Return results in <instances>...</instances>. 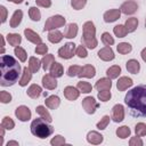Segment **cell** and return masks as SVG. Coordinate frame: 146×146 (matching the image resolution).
I'll return each mask as SVG.
<instances>
[{
    "mask_svg": "<svg viewBox=\"0 0 146 146\" xmlns=\"http://www.w3.org/2000/svg\"><path fill=\"white\" fill-rule=\"evenodd\" d=\"M124 103L129 107L131 115L146 116V84H139L129 90L124 97Z\"/></svg>",
    "mask_w": 146,
    "mask_h": 146,
    "instance_id": "1",
    "label": "cell"
},
{
    "mask_svg": "<svg viewBox=\"0 0 146 146\" xmlns=\"http://www.w3.org/2000/svg\"><path fill=\"white\" fill-rule=\"evenodd\" d=\"M0 84L2 87H10L18 81L21 74V65L13 56L2 55L0 58Z\"/></svg>",
    "mask_w": 146,
    "mask_h": 146,
    "instance_id": "2",
    "label": "cell"
},
{
    "mask_svg": "<svg viewBox=\"0 0 146 146\" xmlns=\"http://www.w3.org/2000/svg\"><path fill=\"white\" fill-rule=\"evenodd\" d=\"M31 132L33 136L40 138V139H46L54 132V127L49 124L48 121H46L42 117L34 119L31 123Z\"/></svg>",
    "mask_w": 146,
    "mask_h": 146,
    "instance_id": "3",
    "label": "cell"
},
{
    "mask_svg": "<svg viewBox=\"0 0 146 146\" xmlns=\"http://www.w3.org/2000/svg\"><path fill=\"white\" fill-rule=\"evenodd\" d=\"M81 43L89 49H95L98 44V41L96 39V27L91 21H88L83 24V34Z\"/></svg>",
    "mask_w": 146,
    "mask_h": 146,
    "instance_id": "4",
    "label": "cell"
},
{
    "mask_svg": "<svg viewBox=\"0 0 146 146\" xmlns=\"http://www.w3.org/2000/svg\"><path fill=\"white\" fill-rule=\"evenodd\" d=\"M66 23V19L60 16V15H55V16H51L49 17L46 23H44V27H43V31H51V30H56L58 27H62L64 26Z\"/></svg>",
    "mask_w": 146,
    "mask_h": 146,
    "instance_id": "5",
    "label": "cell"
},
{
    "mask_svg": "<svg viewBox=\"0 0 146 146\" xmlns=\"http://www.w3.org/2000/svg\"><path fill=\"white\" fill-rule=\"evenodd\" d=\"M75 50V44L73 42H67L58 49V56L63 59H70L74 56Z\"/></svg>",
    "mask_w": 146,
    "mask_h": 146,
    "instance_id": "6",
    "label": "cell"
},
{
    "mask_svg": "<svg viewBox=\"0 0 146 146\" xmlns=\"http://www.w3.org/2000/svg\"><path fill=\"white\" fill-rule=\"evenodd\" d=\"M98 106H99V104L91 96H88L82 99V107L88 114H94L96 112V110L98 108Z\"/></svg>",
    "mask_w": 146,
    "mask_h": 146,
    "instance_id": "7",
    "label": "cell"
},
{
    "mask_svg": "<svg viewBox=\"0 0 146 146\" xmlns=\"http://www.w3.org/2000/svg\"><path fill=\"white\" fill-rule=\"evenodd\" d=\"M15 115L19 121L25 122V121H29L31 119V111L27 106L21 105L15 110Z\"/></svg>",
    "mask_w": 146,
    "mask_h": 146,
    "instance_id": "8",
    "label": "cell"
},
{
    "mask_svg": "<svg viewBox=\"0 0 146 146\" xmlns=\"http://www.w3.org/2000/svg\"><path fill=\"white\" fill-rule=\"evenodd\" d=\"M137 9H138V5H137V2L133 1V0L124 1V2L121 5V7H120L121 13H123V14H125V15H132V14H135V13L137 11Z\"/></svg>",
    "mask_w": 146,
    "mask_h": 146,
    "instance_id": "9",
    "label": "cell"
},
{
    "mask_svg": "<svg viewBox=\"0 0 146 146\" xmlns=\"http://www.w3.org/2000/svg\"><path fill=\"white\" fill-rule=\"evenodd\" d=\"M124 119V107L121 104H116L112 108V120L116 123L122 122Z\"/></svg>",
    "mask_w": 146,
    "mask_h": 146,
    "instance_id": "10",
    "label": "cell"
},
{
    "mask_svg": "<svg viewBox=\"0 0 146 146\" xmlns=\"http://www.w3.org/2000/svg\"><path fill=\"white\" fill-rule=\"evenodd\" d=\"M98 57L104 60V62H110V60H113L115 55H114V51L112 50V48L110 46H106L104 48H102L99 51H98Z\"/></svg>",
    "mask_w": 146,
    "mask_h": 146,
    "instance_id": "11",
    "label": "cell"
},
{
    "mask_svg": "<svg viewBox=\"0 0 146 146\" xmlns=\"http://www.w3.org/2000/svg\"><path fill=\"white\" fill-rule=\"evenodd\" d=\"M120 16H121V10L114 8V9H110V10L105 11L103 18H104V21H105L106 23H113V22H115L116 19H119Z\"/></svg>",
    "mask_w": 146,
    "mask_h": 146,
    "instance_id": "12",
    "label": "cell"
},
{
    "mask_svg": "<svg viewBox=\"0 0 146 146\" xmlns=\"http://www.w3.org/2000/svg\"><path fill=\"white\" fill-rule=\"evenodd\" d=\"M42 86L48 90H54L57 88V80L51 74H46L42 76Z\"/></svg>",
    "mask_w": 146,
    "mask_h": 146,
    "instance_id": "13",
    "label": "cell"
},
{
    "mask_svg": "<svg viewBox=\"0 0 146 146\" xmlns=\"http://www.w3.org/2000/svg\"><path fill=\"white\" fill-rule=\"evenodd\" d=\"M63 92H64L65 98L68 99V100H71V102L78 99V97H79V95H80V90H79L78 88H75V87H72V86L65 87Z\"/></svg>",
    "mask_w": 146,
    "mask_h": 146,
    "instance_id": "14",
    "label": "cell"
},
{
    "mask_svg": "<svg viewBox=\"0 0 146 146\" xmlns=\"http://www.w3.org/2000/svg\"><path fill=\"white\" fill-rule=\"evenodd\" d=\"M96 75V68L91 64H86L81 67V71L79 73V78H94Z\"/></svg>",
    "mask_w": 146,
    "mask_h": 146,
    "instance_id": "15",
    "label": "cell"
},
{
    "mask_svg": "<svg viewBox=\"0 0 146 146\" xmlns=\"http://www.w3.org/2000/svg\"><path fill=\"white\" fill-rule=\"evenodd\" d=\"M132 84H133L132 79H130L128 76H121L116 82V88L119 91H124L128 88H130Z\"/></svg>",
    "mask_w": 146,
    "mask_h": 146,
    "instance_id": "16",
    "label": "cell"
},
{
    "mask_svg": "<svg viewBox=\"0 0 146 146\" xmlns=\"http://www.w3.org/2000/svg\"><path fill=\"white\" fill-rule=\"evenodd\" d=\"M24 35H25V38H26L30 42H32V43H34V44H39V43L42 42L41 36H40L38 33H35L34 31H32L31 29H25V30H24Z\"/></svg>",
    "mask_w": 146,
    "mask_h": 146,
    "instance_id": "17",
    "label": "cell"
},
{
    "mask_svg": "<svg viewBox=\"0 0 146 146\" xmlns=\"http://www.w3.org/2000/svg\"><path fill=\"white\" fill-rule=\"evenodd\" d=\"M103 135H100L97 131H90L87 135V141L91 145H99L100 143H103Z\"/></svg>",
    "mask_w": 146,
    "mask_h": 146,
    "instance_id": "18",
    "label": "cell"
},
{
    "mask_svg": "<svg viewBox=\"0 0 146 146\" xmlns=\"http://www.w3.org/2000/svg\"><path fill=\"white\" fill-rule=\"evenodd\" d=\"M95 88L98 91H102V90H111V88H112V81H111L110 78H102V79H99L96 82Z\"/></svg>",
    "mask_w": 146,
    "mask_h": 146,
    "instance_id": "19",
    "label": "cell"
},
{
    "mask_svg": "<svg viewBox=\"0 0 146 146\" xmlns=\"http://www.w3.org/2000/svg\"><path fill=\"white\" fill-rule=\"evenodd\" d=\"M78 24L76 23H70L67 26H66V29H65V31H64V38H66V39H73V38H75L76 36V34H78Z\"/></svg>",
    "mask_w": 146,
    "mask_h": 146,
    "instance_id": "20",
    "label": "cell"
},
{
    "mask_svg": "<svg viewBox=\"0 0 146 146\" xmlns=\"http://www.w3.org/2000/svg\"><path fill=\"white\" fill-rule=\"evenodd\" d=\"M26 94H27L29 97H31V98H33V99H36V98H39V97L41 96V94H42V88H41L40 86H38V84H31V86L27 88Z\"/></svg>",
    "mask_w": 146,
    "mask_h": 146,
    "instance_id": "21",
    "label": "cell"
},
{
    "mask_svg": "<svg viewBox=\"0 0 146 146\" xmlns=\"http://www.w3.org/2000/svg\"><path fill=\"white\" fill-rule=\"evenodd\" d=\"M44 103H46V106H47L48 108H50V110H56V108L60 105V99H59L58 96L51 95V96H49V97L46 98Z\"/></svg>",
    "mask_w": 146,
    "mask_h": 146,
    "instance_id": "22",
    "label": "cell"
},
{
    "mask_svg": "<svg viewBox=\"0 0 146 146\" xmlns=\"http://www.w3.org/2000/svg\"><path fill=\"white\" fill-rule=\"evenodd\" d=\"M125 67H127V71L132 74H137L140 71V64L137 59H129L125 64Z\"/></svg>",
    "mask_w": 146,
    "mask_h": 146,
    "instance_id": "23",
    "label": "cell"
},
{
    "mask_svg": "<svg viewBox=\"0 0 146 146\" xmlns=\"http://www.w3.org/2000/svg\"><path fill=\"white\" fill-rule=\"evenodd\" d=\"M22 18H23V11L21 9L15 10L14 14H13V16H11V18H10V27H13V29L17 27L21 24Z\"/></svg>",
    "mask_w": 146,
    "mask_h": 146,
    "instance_id": "24",
    "label": "cell"
},
{
    "mask_svg": "<svg viewBox=\"0 0 146 146\" xmlns=\"http://www.w3.org/2000/svg\"><path fill=\"white\" fill-rule=\"evenodd\" d=\"M63 38H64V34L58 30H51L48 33V40L51 43H58L63 40Z\"/></svg>",
    "mask_w": 146,
    "mask_h": 146,
    "instance_id": "25",
    "label": "cell"
},
{
    "mask_svg": "<svg viewBox=\"0 0 146 146\" xmlns=\"http://www.w3.org/2000/svg\"><path fill=\"white\" fill-rule=\"evenodd\" d=\"M31 79H32V72L30 71V68L24 67L23 68V73H22V78L19 79V82L18 83H19L21 87H25L31 81Z\"/></svg>",
    "mask_w": 146,
    "mask_h": 146,
    "instance_id": "26",
    "label": "cell"
},
{
    "mask_svg": "<svg viewBox=\"0 0 146 146\" xmlns=\"http://www.w3.org/2000/svg\"><path fill=\"white\" fill-rule=\"evenodd\" d=\"M50 74L52 75V76H55V78H60L62 75H63V73H64V67H63V65L62 64H59V63H57V62H54V64L51 65V67H50Z\"/></svg>",
    "mask_w": 146,
    "mask_h": 146,
    "instance_id": "27",
    "label": "cell"
},
{
    "mask_svg": "<svg viewBox=\"0 0 146 146\" xmlns=\"http://www.w3.org/2000/svg\"><path fill=\"white\" fill-rule=\"evenodd\" d=\"M7 41H8V43L10 46L17 47L22 42V36L18 33H8L7 34Z\"/></svg>",
    "mask_w": 146,
    "mask_h": 146,
    "instance_id": "28",
    "label": "cell"
},
{
    "mask_svg": "<svg viewBox=\"0 0 146 146\" xmlns=\"http://www.w3.org/2000/svg\"><path fill=\"white\" fill-rule=\"evenodd\" d=\"M54 62H55V57H54V55H51V54L44 55V56H43V58L41 59L42 68H43L44 71L50 70V67H51V65L54 64Z\"/></svg>",
    "mask_w": 146,
    "mask_h": 146,
    "instance_id": "29",
    "label": "cell"
},
{
    "mask_svg": "<svg viewBox=\"0 0 146 146\" xmlns=\"http://www.w3.org/2000/svg\"><path fill=\"white\" fill-rule=\"evenodd\" d=\"M128 33H131V32H135L137 26H138V19L136 17H130L125 21V24H124Z\"/></svg>",
    "mask_w": 146,
    "mask_h": 146,
    "instance_id": "30",
    "label": "cell"
},
{
    "mask_svg": "<svg viewBox=\"0 0 146 146\" xmlns=\"http://www.w3.org/2000/svg\"><path fill=\"white\" fill-rule=\"evenodd\" d=\"M41 60H39L38 58L35 57H30L29 59V68L32 73H36L39 70H40V66H41Z\"/></svg>",
    "mask_w": 146,
    "mask_h": 146,
    "instance_id": "31",
    "label": "cell"
},
{
    "mask_svg": "<svg viewBox=\"0 0 146 146\" xmlns=\"http://www.w3.org/2000/svg\"><path fill=\"white\" fill-rule=\"evenodd\" d=\"M120 73H121V67H120L119 65H113V66H111L110 68H107V71H106V75H107V78H110L111 80L119 78Z\"/></svg>",
    "mask_w": 146,
    "mask_h": 146,
    "instance_id": "32",
    "label": "cell"
},
{
    "mask_svg": "<svg viewBox=\"0 0 146 146\" xmlns=\"http://www.w3.org/2000/svg\"><path fill=\"white\" fill-rule=\"evenodd\" d=\"M35 112L42 117V119H44L46 121H48L49 123L52 121V119H51V115L49 114V112L46 110V107L44 106H42V105H39V106H36V108H35Z\"/></svg>",
    "mask_w": 146,
    "mask_h": 146,
    "instance_id": "33",
    "label": "cell"
},
{
    "mask_svg": "<svg viewBox=\"0 0 146 146\" xmlns=\"http://www.w3.org/2000/svg\"><path fill=\"white\" fill-rule=\"evenodd\" d=\"M130 133H131V130L127 125H122V127L116 129V136L121 139H125V138L130 137Z\"/></svg>",
    "mask_w": 146,
    "mask_h": 146,
    "instance_id": "34",
    "label": "cell"
},
{
    "mask_svg": "<svg viewBox=\"0 0 146 146\" xmlns=\"http://www.w3.org/2000/svg\"><path fill=\"white\" fill-rule=\"evenodd\" d=\"M76 88L82 94H89L92 90V86L89 82H87V81H79L78 84H76Z\"/></svg>",
    "mask_w": 146,
    "mask_h": 146,
    "instance_id": "35",
    "label": "cell"
},
{
    "mask_svg": "<svg viewBox=\"0 0 146 146\" xmlns=\"http://www.w3.org/2000/svg\"><path fill=\"white\" fill-rule=\"evenodd\" d=\"M116 50L119 51V54L121 55H125V54H129L131 50H132V47L129 42H121L116 46Z\"/></svg>",
    "mask_w": 146,
    "mask_h": 146,
    "instance_id": "36",
    "label": "cell"
},
{
    "mask_svg": "<svg viewBox=\"0 0 146 146\" xmlns=\"http://www.w3.org/2000/svg\"><path fill=\"white\" fill-rule=\"evenodd\" d=\"M29 16H30V18H31L32 21L39 22L40 18H41V13H40V10H39L36 7H31V8L29 9Z\"/></svg>",
    "mask_w": 146,
    "mask_h": 146,
    "instance_id": "37",
    "label": "cell"
},
{
    "mask_svg": "<svg viewBox=\"0 0 146 146\" xmlns=\"http://www.w3.org/2000/svg\"><path fill=\"white\" fill-rule=\"evenodd\" d=\"M113 32H114V34H115L117 38H124V36L127 35V33H128L125 26H124V25H121V24L114 26Z\"/></svg>",
    "mask_w": 146,
    "mask_h": 146,
    "instance_id": "38",
    "label": "cell"
},
{
    "mask_svg": "<svg viewBox=\"0 0 146 146\" xmlns=\"http://www.w3.org/2000/svg\"><path fill=\"white\" fill-rule=\"evenodd\" d=\"M14 52H15L16 57H17V58H18L21 62H25V60H26V58H27V54H26V51H25V50H24L22 47H19V46L15 47Z\"/></svg>",
    "mask_w": 146,
    "mask_h": 146,
    "instance_id": "39",
    "label": "cell"
},
{
    "mask_svg": "<svg viewBox=\"0 0 146 146\" xmlns=\"http://www.w3.org/2000/svg\"><path fill=\"white\" fill-rule=\"evenodd\" d=\"M1 127H3L6 130H11V129H14V127H15V122L13 121L11 117H9V116H5V117L2 119Z\"/></svg>",
    "mask_w": 146,
    "mask_h": 146,
    "instance_id": "40",
    "label": "cell"
},
{
    "mask_svg": "<svg viewBox=\"0 0 146 146\" xmlns=\"http://www.w3.org/2000/svg\"><path fill=\"white\" fill-rule=\"evenodd\" d=\"M135 132H136V136H139V137L146 136V124L143 122L137 123L135 127Z\"/></svg>",
    "mask_w": 146,
    "mask_h": 146,
    "instance_id": "41",
    "label": "cell"
},
{
    "mask_svg": "<svg viewBox=\"0 0 146 146\" xmlns=\"http://www.w3.org/2000/svg\"><path fill=\"white\" fill-rule=\"evenodd\" d=\"M102 42L105 44V46H112L114 44V38L108 33V32H104L102 34Z\"/></svg>",
    "mask_w": 146,
    "mask_h": 146,
    "instance_id": "42",
    "label": "cell"
},
{
    "mask_svg": "<svg viewBox=\"0 0 146 146\" xmlns=\"http://www.w3.org/2000/svg\"><path fill=\"white\" fill-rule=\"evenodd\" d=\"M80 71H81V66H79V65H71L68 67V70H67V75L71 76V78L78 76Z\"/></svg>",
    "mask_w": 146,
    "mask_h": 146,
    "instance_id": "43",
    "label": "cell"
},
{
    "mask_svg": "<svg viewBox=\"0 0 146 146\" xmlns=\"http://www.w3.org/2000/svg\"><path fill=\"white\" fill-rule=\"evenodd\" d=\"M97 96H98V99L100 102H107V100L111 99L112 94H111L110 90H102V91H98V95Z\"/></svg>",
    "mask_w": 146,
    "mask_h": 146,
    "instance_id": "44",
    "label": "cell"
},
{
    "mask_svg": "<svg viewBox=\"0 0 146 146\" xmlns=\"http://www.w3.org/2000/svg\"><path fill=\"white\" fill-rule=\"evenodd\" d=\"M108 123H110V116L108 115H104L100 119V121L97 123V129L104 130V129H106V127L108 125Z\"/></svg>",
    "mask_w": 146,
    "mask_h": 146,
    "instance_id": "45",
    "label": "cell"
},
{
    "mask_svg": "<svg viewBox=\"0 0 146 146\" xmlns=\"http://www.w3.org/2000/svg\"><path fill=\"white\" fill-rule=\"evenodd\" d=\"M65 143H66L65 138H64L63 136H60V135L55 136V137L50 140V144H51L52 146H60V145H64Z\"/></svg>",
    "mask_w": 146,
    "mask_h": 146,
    "instance_id": "46",
    "label": "cell"
},
{
    "mask_svg": "<svg viewBox=\"0 0 146 146\" xmlns=\"http://www.w3.org/2000/svg\"><path fill=\"white\" fill-rule=\"evenodd\" d=\"M87 3V0H71V6L75 10L82 9Z\"/></svg>",
    "mask_w": 146,
    "mask_h": 146,
    "instance_id": "47",
    "label": "cell"
},
{
    "mask_svg": "<svg viewBox=\"0 0 146 146\" xmlns=\"http://www.w3.org/2000/svg\"><path fill=\"white\" fill-rule=\"evenodd\" d=\"M75 54H76V56H78V57H80V58H86V57L88 56L87 49H86V47H84L83 44H81V46H78V47H76Z\"/></svg>",
    "mask_w": 146,
    "mask_h": 146,
    "instance_id": "48",
    "label": "cell"
},
{
    "mask_svg": "<svg viewBox=\"0 0 146 146\" xmlns=\"http://www.w3.org/2000/svg\"><path fill=\"white\" fill-rule=\"evenodd\" d=\"M0 102H1L2 104H8V103H10V102H11V95H10L9 92L2 90V91L0 92Z\"/></svg>",
    "mask_w": 146,
    "mask_h": 146,
    "instance_id": "49",
    "label": "cell"
},
{
    "mask_svg": "<svg viewBox=\"0 0 146 146\" xmlns=\"http://www.w3.org/2000/svg\"><path fill=\"white\" fill-rule=\"evenodd\" d=\"M48 51V46L46 44V43H39V44H36V47H35V52L38 54V55H46V52Z\"/></svg>",
    "mask_w": 146,
    "mask_h": 146,
    "instance_id": "50",
    "label": "cell"
},
{
    "mask_svg": "<svg viewBox=\"0 0 146 146\" xmlns=\"http://www.w3.org/2000/svg\"><path fill=\"white\" fill-rule=\"evenodd\" d=\"M129 145L130 146H143L144 143H143V140L140 139L139 136H136V137H131V139L129 141Z\"/></svg>",
    "mask_w": 146,
    "mask_h": 146,
    "instance_id": "51",
    "label": "cell"
},
{
    "mask_svg": "<svg viewBox=\"0 0 146 146\" xmlns=\"http://www.w3.org/2000/svg\"><path fill=\"white\" fill-rule=\"evenodd\" d=\"M36 5L43 8H49L51 6V0H35Z\"/></svg>",
    "mask_w": 146,
    "mask_h": 146,
    "instance_id": "52",
    "label": "cell"
},
{
    "mask_svg": "<svg viewBox=\"0 0 146 146\" xmlns=\"http://www.w3.org/2000/svg\"><path fill=\"white\" fill-rule=\"evenodd\" d=\"M0 13H1V23H5L7 19V9L5 6H0Z\"/></svg>",
    "mask_w": 146,
    "mask_h": 146,
    "instance_id": "53",
    "label": "cell"
},
{
    "mask_svg": "<svg viewBox=\"0 0 146 146\" xmlns=\"http://www.w3.org/2000/svg\"><path fill=\"white\" fill-rule=\"evenodd\" d=\"M0 40H1V55L5 52V39H3V35H0Z\"/></svg>",
    "mask_w": 146,
    "mask_h": 146,
    "instance_id": "54",
    "label": "cell"
},
{
    "mask_svg": "<svg viewBox=\"0 0 146 146\" xmlns=\"http://www.w3.org/2000/svg\"><path fill=\"white\" fill-rule=\"evenodd\" d=\"M140 56H141L143 60L146 63V48H144V49L141 50V52H140Z\"/></svg>",
    "mask_w": 146,
    "mask_h": 146,
    "instance_id": "55",
    "label": "cell"
},
{
    "mask_svg": "<svg viewBox=\"0 0 146 146\" xmlns=\"http://www.w3.org/2000/svg\"><path fill=\"white\" fill-rule=\"evenodd\" d=\"M7 146H18V143L15 141V140H10L7 143Z\"/></svg>",
    "mask_w": 146,
    "mask_h": 146,
    "instance_id": "56",
    "label": "cell"
},
{
    "mask_svg": "<svg viewBox=\"0 0 146 146\" xmlns=\"http://www.w3.org/2000/svg\"><path fill=\"white\" fill-rule=\"evenodd\" d=\"M7 1H10V2H14V3H22L23 2V0H7Z\"/></svg>",
    "mask_w": 146,
    "mask_h": 146,
    "instance_id": "57",
    "label": "cell"
},
{
    "mask_svg": "<svg viewBox=\"0 0 146 146\" xmlns=\"http://www.w3.org/2000/svg\"><path fill=\"white\" fill-rule=\"evenodd\" d=\"M145 25H146V18H145Z\"/></svg>",
    "mask_w": 146,
    "mask_h": 146,
    "instance_id": "58",
    "label": "cell"
}]
</instances>
